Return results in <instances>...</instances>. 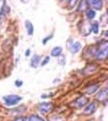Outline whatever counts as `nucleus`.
Wrapping results in <instances>:
<instances>
[{
	"instance_id": "1",
	"label": "nucleus",
	"mask_w": 108,
	"mask_h": 121,
	"mask_svg": "<svg viewBox=\"0 0 108 121\" xmlns=\"http://www.w3.org/2000/svg\"><path fill=\"white\" fill-rule=\"evenodd\" d=\"M107 55H108V43L107 41H104V45L102 43V45L99 48H97V51L94 56H96V59L99 60V61H103V60L107 58Z\"/></svg>"
},
{
	"instance_id": "5",
	"label": "nucleus",
	"mask_w": 108,
	"mask_h": 121,
	"mask_svg": "<svg viewBox=\"0 0 108 121\" xmlns=\"http://www.w3.org/2000/svg\"><path fill=\"white\" fill-rule=\"evenodd\" d=\"M97 109V103L96 102H91L89 104H86V107L83 111L84 115H91L93 114Z\"/></svg>"
},
{
	"instance_id": "6",
	"label": "nucleus",
	"mask_w": 108,
	"mask_h": 121,
	"mask_svg": "<svg viewBox=\"0 0 108 121\" xmlns=\"http://www.w3.org/2000/svg\"><path fill=\"white\" fill-rule=\"evenodd\" d=\"M94 10H101L103 7V0H86Z\"/></svg>"
},
{
	"instance_id": "20",
	"label": "nucleus",
	"mask_w": 108,
	"mask_h": 121,
	"mask_svg": "<svg viewBox=\"0 0 108 121\" xmlns=\"http://www.w3.org/2000/svg\"><path fill=\"white\" fill-rule=\"evenodd\" d=\"M52 37H53V34H50V35H49V36H47V37H45V38H44V39H43L42 43H43V44H44V45H45V44H46V43H47V42H48V41H49V40H50V39H51V38H52Z\"/></svg>"
},
{
	"instance_id": "22",
	"label": "nucleus",
	"mask_w": 108,
	"mask_h": 121,
	"mask_svg": "<svg viewBox=\"0 0 108 121\" xmlns=\"http://www.w3.org/2000/svg\"><path fill=\"white\" fill-rule=\"evenodd\" d=\"M23 84V82L22 81H20V80H17V81H15V85L17 86V87H20L21 85Z\"/></svg>"
},
{
	"instance_id": "9",
	"label": "nucleus",
	"mask_w": 108,
	"mask_h": 121,
	"mask_svg": "<svg viewBox=\"0 0 108 121\" xmlns=\"http://www.w3.org/2000/svg\"><path fill=\"white\" fill-rule=\"evenodd\" d=\"M107 95H108V90H107V88H104V89L101 90V91L98 93L97 100L106 103V101H107Z\"/></svg>"
},
{
	"instance_id": "23",
	"label": "nucleus",
	"mask_w": 108,
	"mask_h": 121,
	"mask_svg": "<svg viewBox=\"0 0 108 121\" xmlns=\"http://www.w3.org/2000/svg\"><path fill=\"white\" fill-rule=\"evenodd\" d=\"M15 121H25V118H23V117H19V118L15 119Z\"/></svg>"
},
{
	"instance_id": "21",
	"label": "nucleus",
	"mask_w": 108,
	"mask_h": 121,
	"mask_svg": "<svg viewBox=\"0 0 108 121\" xmlns=\"http://www.w3.org/2000/svg\"><path fill=\"white\" fill-rule=\"evenodd\" d=\"M65 61H66V59H65V57H64V55H63V56H61V58H60V60H59V64L60 65H62V66H64L65 65Z\"/></svg>"
},
{
	"instance_id": "18",
	"label": "nucleus",
	"mask_w": 108,
	"mask_h": 121,
	"mask_svg": "<svg viewBox=\"0 0 108 121\" xmlns=\"http://www.w3.org/2000/svg\"><path fill=\"white\" fill-rule=\"evenodd\" d=\"M78 3V0H67V7L68 9H73Z\"/></svg>"
},
{
	"instance_id": "25",
	"label": "nucleus",
	"mask_w": 108,
	"mask_h": 121,
	"mask_svg": "<svg viewBox=\"0 0 108 121\" xmlns=\"http://www.w3.org/2000/svg\"><path fill=\"white\" fill-rule=\"evenodd\" d=\"M0 1H1V0H0Z\"/></svg>"
},
{
	"instance_id": "14",
	"label": "nucleus",
	"mask_w": 108,
	"mask_h": 121,
	"mask_svg": "<svg viewBox=\"0 0 108 121\" xmlns=\"http://www.w3.org/2000/svg\"><path fill=\"white\" fill-rule=\"evenodd\" d=\"M98 88H99L98 84H92L86 88V93L87 94H94L98 90Z\"/></svg>"
},
{
	"instance_id": "15",
	"label": "nucleus",
	"mask_w": 108,
	"mask_h": 121,
	"mask_svg": "<svg viewBox=\"0 0 108 121\" xmlns=\"http://www.w3.org/2000/svg\"><path fill=\"white\" fill-rule=\"evenodd\" d=\"M90 29H91L92 33L98 34L99 33V23L97 22V21H95V22L91 23V25H90Z\"/></svg>"
},
{
	"instance_id": "7",
	"label": "nucleus",
	"mask_w": 108,
	"mask_h": 121,
	"mask_svg": "<svg viewBox=\"0 0 108 121\" xmlns=\"http://www.w3.org/2000/svg\"><path fill=\"white\" fill-rule=\"evenodd\" d=\"M81 49H82V45H81V43L79 41L72 42V44L69 46V51H70V53H72V54L78 53Z\"/></svg>"
},
{
	"instance_id": "2",
	"label": "nucleus",
	"mask_w": 108,
	"mask_h": 121,
	"mask_svg": "<svg viewBox=\"0 0 108 121\" xmlns=\"http://www.w3.org/2000/svg\"><path fill=\"white\" fill-rule=\"evenodd\" d=\"M3 101L5 103V105L7 106H15L18 103L22 100V97L18 96V95H6V96H3Z\"/></svg>"
},
{
	"instance_id": "10",
	"label": "nucleus",
	"mask_w": 108,
	"mask_h": 121,
	"mask_svg": "<svg viewBox=\"0 0 108 121\" xmlns=\"http://www.w3.org/2000/svg\"><path fill=\"white\" fill-rule=\"evenodd\" d=\"M40 60H41V57H40V56L34 55L33 57L31 58V61H30V66L33 67V68H37L38 66H39Z\"/></svg>"
},
{
	"instance_id": "13",
	"label": "nucleus",
	"mask_w": 108,
	"mask_h": 121,
	"mask_svg": "<svg viewBox=\"0 0 108 121\" xmlns=\"http://www.w3.org/2000/svg\"><path fill=\"white\" fill-rule=\"evenodd\" d=\"M78 4V8H77V11L78 12H83V11H86L87 10V1L86 0H80Z\"/></svg>"
},
{
	"instance_id": "12",
	"label": "nucleus",
	"mask_w": 108,
	"mask_h": 121,
	"mask_svg": "<svg viewBox=\"0 0 108 121\" xmlns=\"http://www.w3.org/2000/svg\"><path fill=\"white\" fill-rule=\"evenodd\" d=\"M62 53V47L61 46H55L54 48L51 50V56L52 57H59Z\"/></svg>"
},
{
	"instance_id": "8",
	"label": "nucleus",
	"mask_w": 108,
	"mask_h": 121,
	"mask_svg": "<svg viewBox=\"0 0 108 121\" xmlns=\"http://www.w3.org/2000/svg\"><path fill=\"white\" fill-rule=\"evenodd\" d=\"M97 69H98V67L95 65V64H88V65L83 69V74L87 75V76L92 75V74H94Z\"/></svg>"
},
{
	"instance_id": "11",
	"label": "nucleus",
	"mask_w": 108,
	"mask_h": 121,
	"mask_svg": "<svg viewBox=\"0 0 108 121\" xmlns=\"http://www.w3.org/2000/svg\"><path fill=\"white\" fill-rule=\"evenodd\" d=\"M25 28H26V30H27V34H28V35L32 36L33 33H34V26H33V24H32L31 21H29V20L25 21Z\"/></svg>"
},
{
	"instance_id": "17",
	"label": "nucleus",
	"mask_w": 108,
	"mask_h": 121,
	"mask_svg": "<svg viewBox=\"0 0 108 121\" xmlns=\"http://www.w3.org/2000/svg\"><path fill=\"white\" fill-rule=\"evenodd\" d=\"M27 121H45L42 117H40L39 115H36V114H33L31 116H29L27 118Z\"/></svg>"
},
{
	"instance_id": "24",
	"label": "nucleus",
	"mask_w": 108,
	"mask_h": 121,
	"mask_svg": "<svg viewBox=\"0 0 108 121\" xmlns=\"http://www.w3.org/2000/svg\"><path fill=\"white\" fill-rule=\"evenodd\" d=\"M25 55H26V56H29V55H30V49H27V50H26V52H25Z\"/></svg>"
},
{
	"instance_id": "16",
	"label": "nucleus",
	"mask_w": 108,
	"mask_h": 121,
	"mask_svg": "<svg viewBox=\"0 0 108 121\" xmlns=\"http://www.w3.org/2000/svg\"><path fill=\"white\" fill-rule=\"evenodd\" d=\"M86 16H87V19L91 20L96 16V11L94 9H87L86 10Z\"/></svg>"
},
{
	"instance_id": "4",
	"label": "nucleus",
	"mask_w": 108,
	"mask_h": 121,
	"mask_svg": "<svg viewBox=\"0 0 108 121\" xmlns=\"http://www.w3.org/2000/svg\"><path fill=\"white\" fill-rule=\"evenodd\" d=\"M88 103V98L86 96H79L76 100L72 103L73 106L77 109H80V108H83L84 106H86V104Z\"/></svg>"
},
{
	"instance_id": "19",
	"label": "nucleus",
	"mask_w": 108,
	"mask_h": 121,
	"mask_svg": "<svg viewBox=\"0 0 108 121\" xmlns=\"http://www.w3.org/2000/svg\"><path fill=\"white\" fill-rule=\"evenodd\" d=\"M49 61H50V56H46V57L43 59V61L40 63V65H41V66H45Z\"/></svg>"
},
{
	"instance_id": "3",
	"label": "nucleus",
	"mask_w": 108,
	"mask_h": 121,
	"mask_svg": "<svg viewBox=\"0 0 108 121\" xmlns=\"http://www.w3.org/2000/svg\"><path fill=\"white\" fill-rule=\"evenodd\" d=\"M52 108H53V105L51 102H42L38 105V110H39V112L42 114L48 113V112L52 110Z\"/></svg>"
}]
</instances>
